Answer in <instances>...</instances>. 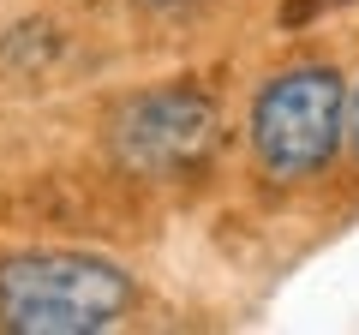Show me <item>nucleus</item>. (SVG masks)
<instances>
[{"instance_id": "1", "label": "nucleus", "mask_w": 359, "mask_h": 335, "mask_svg": "<svg viewBox=\"0 0 359 335\" xmlns=\"http://www.w3.org/2000/svg\"><path fill=\"white\" fill-rule=\"evenodd\" d=\"M138 282L96 252H13L0 258V329L6 335H102L132 317Z\"/></svg>"}, {"instance_id": "2", "label": "nucleus", "mask_w": 359, "mask_h": 335, "mask_svg": "<svg viewBox=\"0 0 359 335\" xmlns=\"http://www.w3.org/2000/svg\"><path fill=\"white\" fill-rule=\"evenodd\" d=\"M245 144H252V162L264 180L276 186L318 180L347 144V78L323 60L282 66L252 96Z\"/></svg>"}, {"instance_id": "3", "label": "nucleus", "mask_w": 359, "mask_h": 335, "mask_svg": "<svg viewBox=\"0 0 359 335\" xmlns=\"http://www.w3.org/2000/svg\"><path fill=\"white\" fill-rule=\"evenodd\" d=\"M216 102L198 84L138 90L108 114V156L138 180H180L210 162L216 150Z\"/></svg>"}, {"instance_id": "4", "label": "nucleus", "mask_w": 359, "mask_h": 335, "mask_svg": "<svg viewBox=\"0 0 359 335\" xmlns=\"http://www.w3.org/2000/svg\"><path fill=\"white\" fill-rule=\"evenodd\" d=\"M323 6H341V0H287V6H282V25H299V18H318Z\"/></svg>"}, {"instance_id": "5", "label": "nucleus", "mask_w": 359, "mask_h": 335, "mask_svg": "<svg viewBox=\"0 0 359 335\" xmlns=\"http://www.w3.org/2000/svg\"><path fill=\"white\" fill-rule=\"evenodd\" d=\"M341 150H347V156L359 162V84L347 90V144H341Z\"/></svg>"}, {"instance_id": "6", "label": "nucleus", "mask_w": 359, "mask_h": 335, "mask_svg": "<svg viewBox=\"0 0 359 335\" xmlns=\"http://www.w3.org/2000/svg\"><path fill=\"white\" fill-rule=\"evenodd\" d=\"M138 13H192V6H204V0H132Z\"/></svg>"}]
</instances>
